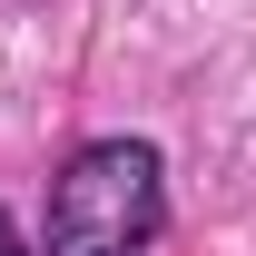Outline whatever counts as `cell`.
Returning a JSON list of instances; mask_svg holds the SVG:
<instances>
[{"instance_id": "2", "label": "cell", "mask_w": 256, "mask_h": 256, "mask_svg": "<svg viewBox=\"0 0 256 256\" xmlns=\"http://www.w3.org/2000/svg\"><path fill=\"white\" fill-rule=\"evenodd\" d=\"M0 256H20V226H10V217H0Z\"/></svg>"}, {"instance_id": "1", "label": "cell", "mask_w": 256, "mask_h": 256, "mask_svg": "<svg viewBox=\"0 0 256 256\" xmlns=\"http://www.w3.org/2000/svg\"><path fill=\"white\" fill-rule=\"evenodd\" d=\"M168 217V168L148 138H89L50 178V256H138Z\"/></svg>"}]
</instances>
